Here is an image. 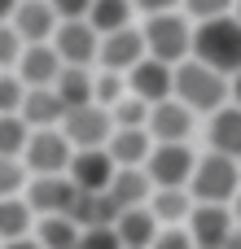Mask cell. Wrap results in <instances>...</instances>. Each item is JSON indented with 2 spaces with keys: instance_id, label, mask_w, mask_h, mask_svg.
<instances>
[{
  "instance_id": "obj_8",
  "label": "cell",
  "mask_w": 241,
  "mask_h": 249,
  "mask_svg": "<svg viewBox=\"0 0 241 249\" xmlns=\"http://www.w3.org/2000/svg\"><path fill=\"white\" fill-rule=\"evenodd\" d=\"M26 201L35 210V219H53V214H70L79 201V188L70 184V175H35L26 184Z\"/></svg>"
},
{
  "instance_id": "obj_36",
  "label": "cell",
  "mask_w": 241,
  "mask_h": 249,
  "mask_svg": "<svg viewBox=\"0 0 241 249\" xmlns=\"http://www.w3.org/2000/svg\"><path fill=\"white\" fill-rule=\"evenodd\" d=\"M132 4L154 18V13H176V4H184V0H132Z\"/></svg>"
},
{
  "instance_id": "obj_18",
  "label": "cell",
  "mask_w": 241,
  "mask_h": 249,
  "mask_svg": "<svg viewBox=\"0 0 241 249\" xmlns=\"http://www.w3.org/2000/svg\"><path fill=\"white\" fill-rule=\"evenodd\" d=\"M114 232H119L123 249H154L162 223L149 214V206H132V210H123V214L114 219Z\"/></svg>"
},
{
  "instance_id": "obj_33",
  "label": "cell",
  "mask_w": 241,
  "mask_h": 249,
  "mask_svg": "<svg viewBox=\"0 0 241 249\" xmlns=\"http://www.w3.org/2000/svg\"><path fill=\"white\" fill-rule=\"evenodd\" d=\"M237 0H184V9L198 18V22H211V18H228Z\"/></svg>"
},
{
  "instance_id": "obj_5",
  "label": "cell",
  "mask_w": 241,
  "mask_h": 249,
  "mask_svg": "<svg viewBox=\"0 0 241 249\" xmlns=\"http://www.w3.org/2000/svg\"><path fill=\"white\" fill-rule=\"evenodd\" d=\"M70 158H75V144L66 140L61 127H44V131H31L26 140V153H22V166L35 175H66L70 171Z\"/></svg>"
},
{
  "instance_id": "obj_41",
  "label": "cell",
  "mask_w": 241,
  "mask_h": 249,
  "mask_svg": "<svg viewBox=\"0 0 241 249\" xmlns=\"http://www.w3.org/2000/svg\"><path fill=\"white\" fill-rule=\"evenodd\" d=\"M224 249H241V228H237V232H233V241H228V245H224Z\"/></svg>"
},
{
  "instance_id": "obj_21",
  "label": "cell",
  "mask_w": 241,
  "mask_h": 249,
  "mask_svg": "<svg viewBox=\"0 0 241 249\" xmlns=\"http://www.w3.org/2000/svg\"><path fill=\"white\" fill-rule=\"evenodd\" d=\"M211 153L241 162V105H233V101L211 114Z\"/></svg>"
},
{
  "instance_id": "obj_24",
  "label": "cell",
  "mask_w": 241,
  "mask_h": 249,
  "mask_svg": "<svg viewBox=\"0 0 241 249\" xmlns=\"http://www.w3.org/2000/svg\"><path fill=\"white\" fill-rule=\"evenodd\" d=\"M83 228L70 214H53V219H35V241L40 249H79Z\"/></svg>"
},
{
  "instance_id": "obj_7",
  "label": "cell",
  "mask_w": 241,
  "mask_h": 249,
  "mask_svg": "<svg viewBox=\"0 0 241 249\" xmlns=\"http://www.w3.org/2000/svg\"><path fill=\"white\" fill-rule=\"evenodd\" d=\"M61 131L75 149H105L110 136H114V114L101 109V105H83V109H70L61 118Z\"/></svg>"
},
{
  "instance_id": "obj_27",
  "label": "cell",
  "mask_w": 241,
  "mask_h": 249,
  "mask_svg": "<svg viewBox=\"0 0 241 249\" xmlns=\"http://www.w3.org/2000/svg\"><path fill=\"white\" fill-rule=\"evenodd\" d=\"M31 140V127L22 114H0V158H22Z\"/></svg>"
},
{
  "instance_id": "obj_14",
  "label": "cell",
  "mask_w": 241,
  "mask_h": 249,
  "mask_svg": "<svg viewBox=\"0 0 241 249\" xmlns=\"http://www.w3.org/2000/svg\"><path fill=\"white\" fill-rule=\"evenodd\" d=\"M189 131H193V109L189 105H180L176 96L149 105V136H154V144H189Z\"/></svg>"
},
{
  "instance_id": "obj_28",
  "label": "cell",
  "mask_w": 241,
  "mask_h": 249,
  "mask_svg": "<svg viewBox=\"0 0 241 249\" xmlns=\"http://www.w3.org/2000/svg\"><path fill=\"white\" fill-rule=\"evenodd\" d=\"M31 171L22 166V158H0V201L4 197H26V179Z\"/></svg>"
},
{
  "instance_id": "obj_23",
  "label": "cell",
  "mask_w": 241,
  "mask_h": 249,
  "mask_svg": "<svg viewBox=\"0 0 241 249\" xmlns=\"http://www.w3.org/2000/svg\"><path fill=\"white\" fill-rule=\"evenodd\" d=\"M149 197H154V184H149L145 171H119L114 184H110V201L119 206V214L132 210V206H149Z\"/></svg>"
},
{
  "instance_id": "obj_30",
  "label": "cell",
  "mask_w": 241,
  "mask_h": 249,
  "mask_svg": "<svg viewBox=\"0 0 241 249\" xmlns=\"http://www.w3.org/2000/svg\"><path fill=\"white\" fill-rule=\"evenodd\" d=\"M22 53H26V39L13 31V22H4V26H0V70H4V74H9V70H18Z\"/></svg>"
},
{
  "instance_id": "obj_20",
  "label": "cell",
  "mask_w": 241,
  "mask_h": 249,
  "mask_svg": "<svg viewBox=\"0 0 241 249\" xmlns=\"http://www.w3.org/2000/svg\"><path fill=\"white\" fill-rule=\"evenodd\" d=\"M193 210H198V201L189 188H154V197H149V214L162 228H184L193 219Z\"/></svg>"
},
{
  "instance_id": "obj_9",
  "label": "cell",
  "mask_w": 241,
  "mask_h": 249,
  "mask_svg": "<svg viewBox=\"0 0 241 249\" xmlns=\"http://www.w3.org/2000/svg\"><path fill=\"white\" fill-rule=\"evenodd\" d=\"M127 92L145 105H158V101H171L176 96V66L158 61V57H145L141 66L127 70Z\"/></svg>"
},
{
  "instance_id": "obj_17",
  "label": "cell",
  "mask_w": 241,
  "mask_h": 249,
  "mask_svg": "<svg viewBox=\"0 0 241 249\" xmlns=\"http://www.w3.org/2000/svg\"><path fill=\"white\" fill-rule=\"evenodd\" d=\"M61 70H66V66H61V57H57L53 44H26V53H22V61H18L13 74H18L26 88H53Z\"/></svg>"
},
{
  "instance_id": "obj_25",
  "label": "cell",
  "mask_w": 241,
  "mask_h": 249,
  "mask_svg": "<svg viewBox=\"0 0 241 249\" xmlns=\"http://www.w3.org/2000/svg\"><path fill=\"white\" fill-rule=\"evenodd\" d=\"M31 228H35L31 201H26V197H4V201H0V241H4V245H9V241H26Z\"/></svg>"
},
{
  "instance_id": "obj_26",
  "label": "cell",
  "mask_w": 241,
  "mask_h": 249,
  "mask_svg": "<svg viewBox=\"0 0 241 249\" xmlns=\"http://www.w3.org/2000/svg\"><path fill=\"white\" fill-rule=\"evenodd\" d=\"M132 0H92V13H88V22H92V31L97 35H114V31H127L132 26Z\"/></svg>"
},
{
  "instance_id": "obj_32",
  "label": "cell",
  "mask_w": 241,
  "mask_h": 249,
  "mask_svg": "<svg viewBox=\"0 0 241 249\" xmlns=\"http://www.w3.org/2000/svg\"><path fill=\"white\" fill-rule=\"evenodd\" d=\"M79 249H123V241H119L114 223H101V228H83Z\"/></svg>"
},
{
  "instance_id": "obj_31",
  "label": "cell",
  "mask_w": 241,
  "mask_h": 249,
  "mask_svg": "<svg viewBox=\"0 0 241 249\" xmlns=\"http://www.w3.org/2000/svg\"><path fill=\"white\" fill-rule=\"evenodd\" d=\"M22 101H26V83L13 70L0 74V114H22Z\"/></svg>"
},
{
  "instance_id": "obj_3",
  "label": "cell",
  "mask_w": 241,
  "mask_h": 249,
  "mask_svg": "<svg viewBox=\"0 0 241 249\" xmlns=\"http://www.w3.org/2000/svg\"><path fill=\"white\" fill-rule=\"evenodd\" d=\"M189 193L198 206H233L241 193V162L224 158V153H202L189 179Z\"/></svg>"
},
{
  "instance_id": "obj_38",
  "label": "cell",
  "mask_w": 241,
  "mask_h": 249,
  "mask_svg": "<svg viewBox=\"0 0 241 249\" xmlns=\"http://www.w3.org/2000/svg\"><path fill=\"white\" fill-rule=\"evenodd\" d=\"M4 249H40V241H35V236H26V241H9Z\"/></svg>"
},
{
  "instance_id": "obj_37",
  "label": "cell",
  "mask_w": 241,
  "mask_h": 249,
  "mask_svg": "<svg viewBox=\"0 0 241 249\" xmlns=\"http://www.w3.org/2000/svg\"><path fill=\"white\" fill-rule=\"evenodd\" d=\"M13 9H18V0H0V26L13 22Z\"/></svg>"
},
{
  "instance_id": "obj_34",
  "label": "cell",
  "mask_w": 241,
  "mask_h": 249,
  "mask_svg": "<svg viewBox=\"0 0 241 249\" xmlns=\"http://www.w3.org/2000/svg\"><path fill=\"white\" fill-rule=\"evenodd\" d=\"M48 4H53V13L61 22H83L92 13V0H48Z\"/></svg>"
},
{
  "instance_id": "obj_15",
  "label": "cell",
  "mask_w": 241,
  "mask_h": 249,
  "mask_svg": "<svg viewBox=\"0 0 241 249\" xmlns=\"http://www.w3.org/2000/svg\"><path fill=\"white\" fill-rule=\"evenodd\" d=\"M105 153L114 158L119 171H145V162L154 153V136H149V127H114Z\"/></svg>"
},
{
  "instance_id": "obj_16",
  "label": "cell",
  "mask_w": 241,
  "mask_h": 249,
  "mask_svg": "<svg viewBox=\"0 0 241 249\" xmlns=\"http://www.w3.org/2000/svg\"><path fill=\"white\" fill-rule=\"evenodd\" d=\"M57 26H61V18L53 13L48 0H18V9H13V31H18L26 44H53Z\"/></svg>"
},
{
  "instance_id": "obj_11",
  "label": "cell",
  "mask_w": 241,
  "mask_h": 249,
  "mask_svg": "<svg viewBox=\"0 0 241 249\" xmlns=\"http://www.w3.org/2000/svg\"><path fill=\"white\" fill-rule=\"evenodd\" d=\"M53 48H57L61 66H83V70H92V61H97V53H101V35L92 31L88 18H83V22H61L57 35H53Z\"/></svg>"
},
{
  "instance_id": "obj_2",
  "label": "cell",
  "mask_w": 241,
  "mask_h": 249,
  "mask_svg": "<svg viewBox=\"0 0 241 249\" xmlns=\"http://www.w3.org/2000/svg\"><path fill=\"white\" fill-rule=\"evenodd\" d=\"M176 101L189 105L193 114H215L233 101V79L202 66L198 57H189V61L176 66Z\"/></svg>"
},
{
  "instance_id": "obj_13",
  "label": "cell",
  "mask_w": 241,
  "mask_h": 249,
  "mask_svg": "<svg viewBox=\"0 0 241 249\" xmlns=\"http://www.w3.org/2000/svg\"><path fill=\"white\" fill-rule=\"evenodd\" d=\"M145 57H149V48H145V35H141L136 26L114 31V35H101V53H97V66H101V70L127 74V70L141 66Z\"/></svg>"
},
{
  "instance_id": "obj_12",
  "label": "cell",
  "mask_w": 241,
  "mask_h": 249,
  "mask_svg": "<svg viewBox=\"0 0 241 249\" xmlns=\"http://www.w3.org/2000/svg\"><path fill=\"white\" fill-rule=\"evenodd\" d=\"M66 175H70V184H75L79 193H110L119 166H114V158H110L105 149H75Z\"/></svg>"
},
{
  "instance_id": "obj_39",
  "label": "cell",
  "mask_w": 241,
  "mask_h": 249,
  "mask_svg": "<svg viewBox=\"0 0 241 249\" xmlns=\"http://www.w3.org/2000/svg\"><path fill=\"white\" fill-rule=\"evenodd\" d=\"M233 105H241V74H233Z\"/></svg>"
},
{
  "instance_id": "obj_1",
  "label": "cell",
  "mask_w": 241,
  "mask_h": 249,
  "mask_svg": "<svg viewBox=\"0 0 241 249\" xmlns=\"http://www.w3.org/2000/svg\"><path fill=\"white\" fill-rule=\"evenodd\" d=\"M193 57L220 74H241V18H211V22H198L193 26Z\"/></svg>"
},
{
  "instance_id": "obj_43",
  "label": "cell",
  "mask_w": 241,
  "mask_h": 249,
  "mask_svg": "<svg viewBox=\"0 0 241 249\" xmlns=\"http://www.w3.org/2000/svg\"><path fill=\"white\" fill-rule=\"evenodd\" d=\"M0 249H4V241H0Z\"/></svg>"
},
{
  "instance_id": "obj_40",
  "label": "cell",
  "mask_w": 241,
  "mask_h": 249,
  "mask_svg": "<svg viewBox=\"0 0 241 249\" xmlns=\"http://www.w3.org/2000/svg\"><path fill=\"white\" fill-rule=\"evenodd\" d=\"M228 210H233V219H237V228H241V193L233 197V206H228Z\"/></svg>"
},
{
  "instance_id": "obj_29",
  "label": "cell",
  "mask_w": 241,
  "mask_h": 249,
  "mask_svg": "<svg viewBox=\"0 0 241 249\" xmlns=\"http://www.w3.org/2000/svg\"><path fill=\"white\" fill-rule=\"evenodd\" d=\"M123 96H127V74L101 70V74H97V105H101V109H114Z\"/></svg>"
},
{
  "instance_id": "obj_6",
  "label": "cell",
  "mask_w": 241,
  "mask_h": 249,
  "mask_svg": "<svg viewBox=\"0 0 241 249\" xmlns=\"http://www.w3.org/2000/svg\"><path fill=\"white\" fill-rule=\"evenodd\" d=\"M193 166H198V158H193L189 144H154V153L145 162V175H149L154 188H189Z\"/></svg>"
},
{
  "instance_id": "obj_35",
  "label": "cell",
  "mask_w": 241,
  "mask_h": 249,
  "mask_svg": "<svg viewBox=\"0 0 241 249\" xmlns=\"http://www.w3.org/2000/svg\"><path fill=\"white\" fill-rule=\"evenodd\" d=\"M154 249H193V241H189V232H184V228H167V232H158Z\"/></svg>"
},
{
  "instance_id": "obj_19",
  "label": "cell",
  "mask_w": 241,
  "mask_h": 249,
  "mask_svg": "<svg viewBox=\"0 0 241 249\" xmlns=\"http://www.w3.org/2000/svg\"><path fill=\"white\" fill-rule=\"evenodd\" d=\"M53 92H57V101L66 105V114H70V109H83V105H97V74L83 70V66H66V70L57 74Z\"/></svg>"
},
{
  "instance_id": "obj_42",
  "label": "cell",
  "mask_w": 241,
  "mask_h": 249,
  "mask_svg": "<svg viewBox=\"0 0 241 249\" xmlns=\"http://www.w3.org/2000/svg\"><path fill=\"white\" fill-rule=\"evenodd\" d=\"M233 13H237V18H241V0H237V4H233Z\"/></svg>"
},
{
  "instance_id": "obj_22",
  "label": "cell",
  "mask_w": 241,
  "mask_h": 249,
  "mask_svg": "<svg viewBox=\"0 0 241 249\" xmlns=\"http://www.w3.org/2000/svg\"><path fill=\"white\" fill-rule=\"evenodd\" d=\"M22 118L31 131H44V127H61L66 118V105L57 101L53 88H26V101H22Z\"/></svg>"
},
{
  "instance_id": "obj_10",
  "label": "cell",
  "mask_w": 241,
  "mask_h": 249,
  "mask_svg": "<svg viewBox=\"0 0 241 249\" xmlns=\"http://www.w3.org/2000/svg\"><path fill=\"white\" fill-rule=\"evenodd\" d=\"M184 232H189L193 249H224L237 232V219L228 206H198L193 219L184 223Z\"/></svg>"
},
{
  "instance_id": "obj_44",
  "label": "cell",
  "mask_w": 241,
  "mask_h": 249,
  "mask_svg": "<svg viewBox=\"0 0 241 249\" xmlns=\"http://www.w3.org/2000/svg\"><path fill=\"white\" fill-rule=\"evenodd\" d=\"M0 74H4V70H0Z\"/></svg>"
},
{
  "instance_id": "obj_4",
  "label": "cell",
  "mask_w": 241,
  "mask_h": 249,
  "mask_svg": "<svg viewBox=\"0 0 241 249\" xmlns=\"http://www.w3.org/2000/svg\"><path fill=\"white\" fill-rule=\"evenodd\" d=\"M141 35H145L149 57H158L167 66H180L193 57V22L184 13H154V18H145Z\"/></svg>"
}]
</instances>
